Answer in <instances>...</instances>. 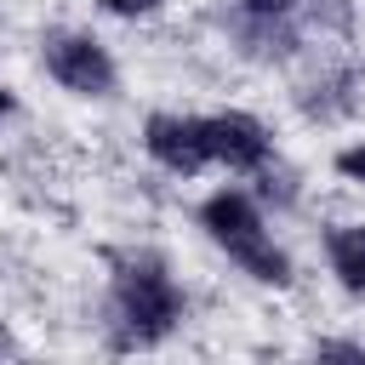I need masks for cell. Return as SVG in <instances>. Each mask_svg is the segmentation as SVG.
I'll return each mask as SVG.
<instances>
[{
	"label": "cell",
	"mask_w": 365,
	"mask_h": 365,
	"mask_svg": "<svg viewBox=\"0 0 365 365\" xmlns=\"http://www.w3.org/2000/svg\"><path fill=\"white\" fill-rule=\"evenodd\" d=\"M188 302L160 251H125L108 274V336L114 348H160L182 325Z\"/></svg>",
	"instance_id": "6da1fadb"
},
{
	"label": "cell",
	"mask_w": 365,
	"mask_h": 365,
	"mask_svg": "<svg viewBox=\"0 0 365 365\" xmlns=\"http://www.w3.org/2000/svg\"><path fill=\"white\" fill-rule=\"evenodd\" d=\"M200 228H205V240H211L240 274H251L257 285H291V257H285V245L274 240L262 205H257L245 188H217V194H205V200H200Z\"/></svg>",
	"instance_id": "7a4b0ae2"
},
{
	"label": "cell",
	"mask_w": 365,
	"mask_h": 365,
	"mask_svg": "<svg viewBox=\"0 0 365 365\" xmlns=\"http://www.w3.org/2000/svg\"><path fill=\"white\" fill-rule=\"evenodd\" d=\"M40 63L68 97H114V86H120V68H114L108 46L86 29H51L40 40Z\"/></svg>",
	"instance_id": "3957f363"
},
{
	"label": "cell",
	"mask_w": 365,
	"mask_h": 365,
	"mask_svg": "<svg viewBox=\"0 0 365 365\" xmlns=\"http://www.w3.org/2000/svg\"><path fill=\"white\" fill-rule=\"evenodd\" d=\"M200 125H205V154H211V165H228V171H240V177L268 171L274 137H268V125H262L257 114L222 108V114H200Z\"/></svg>",
	"instance_id": "277c9868"
},
{
	"label": "cell",
	"mask_w": 365,
	"mask_h": 365,
	"mask_svg": "<svg viewBox=\"0 0 365 365\" xmlns=\"http://www.w3.org/2000/svg\"><path fill=\"white\" fill-rule=\"evenodd\" d=\"M143 148L154 165H165L171 177H200L211 165L205 154V125L200 114H177V108H154L143 120Z\"/></svg>",
	"instance_id": "5b68a950"
},
{
	"label": "cell",
	"mask_w": 365,
	"mask_h": 365,
	"mask_svg": "<svg viewBox=\"0 0 365 365\" xmlns=\"http://www.w3.org/2000/svg\"><path fill=\"white\" fill-rule=\"evenodd\" d=\"M325 257H331V274L348 297H365V222H336L325 234Z\"/></svg>",
	"instance_id": "8992f818"
},
{
	"label": "cell",
	"mask_w": 365,
	"mask_h": 365,
	"mask_svg": "<svg viewBox=\"0 0 365 365\" xmlns=\"http://www.w3.org/2000/svg\"><path fill=\"white\" fill-rule=\"evenodd\" d=\"M308 365H365V348L359 342H348V336H325L319 348H314V359Z\"/></svg>",
	"instance_id": "52a82bcc"
},
{
	"label": "cell",
	"mask_w": 365,
	"mask_h": 365,
	"mask_svg": "<svg viewBox=\"0 0 365 365\" xmlns=\"http://www.w3.org/2000/svg\"><path fill=\"white\" fill-rule=\"evenodd\" d=\"M297 6H302V0H240V11L257 17V23H285Z\"/></svg>",
	"instance_id": "ba28073f"
},
{
	"label": "cell",
	"mask_w": 365,
	"mask_h": 365,
	"mask_svg": "<svg viewBox=\"0 0 365 365\" xmlns=\"http://www.w3.org/2000/svg\"><path fill=\"white\" fill-rule=\"evenodd\" d=\"M336 171H342L348 182H359V188H365V143H348V148H336Z\"/></svg>",
	"instance_id": "9c48e42d"
},
{
	"label": "cell",
	"mask_w": 365,
	"mask_h": 365,
	"mask_svg": "<svg viewBox=\"0 0 365 365\" xmlns=\"http://www.w3.org/2000/svg\"><path fill=\"white\" fill-rule=\"evenodd\" d=\"M103 6H108L114 17H143V11H154L160 0H103Z\"/></svg>",
	"instance_id": "30bf717a"
},
{
	"label": "cell",
	"mask_w": 365,
	"mask_h": 365,
	"mask_svg": "<svg viewBox=\"0 0 365 365\" xmlns=\"http://www.w3.org/2000/svg\"><path fill=\"white\" fill-rule=\"evenodd\" d=\"M6 114H11V91L0 86V120H6Z\"/></svg>",
	"instance_id": "8fae6325"
}]
</instances>
